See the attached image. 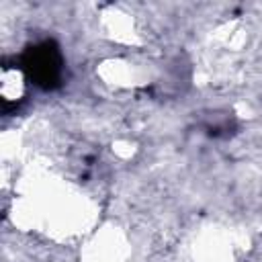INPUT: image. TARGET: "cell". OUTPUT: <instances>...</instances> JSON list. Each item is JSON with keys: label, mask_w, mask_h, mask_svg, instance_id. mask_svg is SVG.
Masks as SVG:
<instances>
[{"label": "cell", "mask_w": 262, "mask_h": 262, "mask_svg": "<svg viewBox=\"0 0 262 262\" xmlns=\"http://www.w3.org/2000/svg\"><path fill=\"white\" fill-rule=\"evenodd\" d=\"M25 90H27L25 74L18 68H4L2 76H0V92H2L4 100L16 102L23 98Z\"/></svg>", "instance_id": "obj_7"}, {"label": "cell", "mask_w": 262, "mask_h": 262, "mask_svg": "<svg viewBox=\"0 0 262 262\" xmlns=\"http://www.w3.org/2000/svg\"><path fill=\"white\" fill-rule=\"evenodd\" d=\"M96 76L113 88L131 90L145 86L151 80V70L147 63H139L129 57H106L96 66Z\"/></svg>", "instance_id": "obj_4"}, {"label": "cell", "mask_w": 262, "mask_h": 262, "mask_svg": "<svg viewBox=\"0 0 262 262\" xmlns=\"http://www.w3.org/2000/svg\"><path fill=\"white\" fill-rule=\"evenodd\" d=\"M98 29L108 41L123 47H137L143 43L137 18L121 6H106L98 14Z\"/></svg>", "instance_id": "obj_5"}, {"label": "cell", "mask_w": 262, "mask_h": 262, "mask_svg": "<svg viewBox=\"0 0 262 262\" xmlns=\"http://www.w3.org/2000/svg\"><path fill=\"white\" fill-rule=\"evenodd\" d=\"M215 41L229 51H239L246 41H248V33L244 27H239V23H223L213 31Z\"/></svg>", "instance_id": "obj_6"}, {"label": "cell", "mask_w": 262, "mask_h": 262, "mask_svg": "<svg viewBox=\"0 0 262 262\" xmlns=\"http://www.w3.org/2000/svg\"><path fill=\"white\" fill-rule=\"evenodd\" d=\"M14 225L51 239L86 237L98 225V205L80 186L45 164H33L18 182L12 205Z\"/></svg>", "instance_id": "obj_1"}, {"label": "cell", "mask_w": 262, "mask_h": 262, "mask_svg": "<svg viewBox=\"0 0 262 262\" xmlns=\"http://www.w3.org/2000/svg\"><path fill=\"white\" fill-rule=\"evenodd\" d=\"M248 248V237L225 223H205L190 237L194 262H237Z\"/></svg>", "instance_id": "obj_2"}, {"label": "cell", "mask_w": 262, "mask_h": 262, "mask_svg": "<svg viewBox=\"0 0 262 262\" xmlns=\"http://www.w3.org/2000/svg\"><path fill=\"white\" fill-rule=\"evenodd\" d=\"M131 258V239L117 223H98L82 237L80 262H127Z\"/></svg>", "instance_id": "obj_3"}]
</instances>
